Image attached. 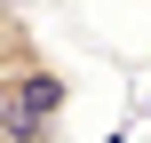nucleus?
Listing matches in <instances>:
<instances>
[{
    "label": "nucleus",
    "mask_w": 151,
    "mask_h": 143,
    "mask_svg": "<svg viewBox=\"0 0 151 143\" xmlns=\"http://www.w3.org/2000/svg\"><path fill=\"white\" fill-rule=\"evenodd\" d=\"M0 143H40V135H16V127H0Z\"/></svg>",
    "instance_id": "1"
}]
</instances>
